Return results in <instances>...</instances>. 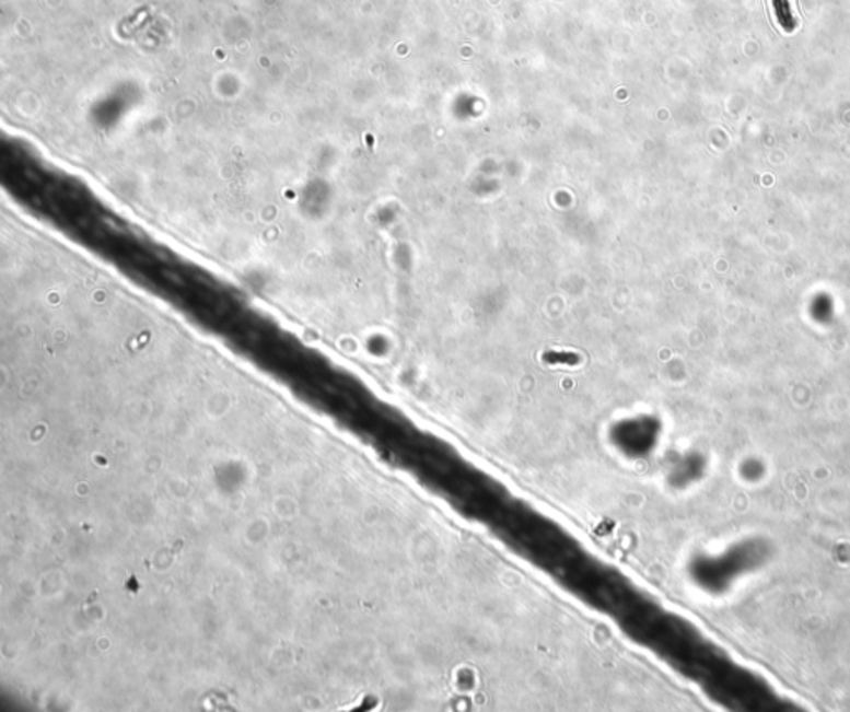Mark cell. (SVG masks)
I'll return each instance as SVG.
<instances>
[{
  "mask_svg": "<svg viewBox=\"0 0 850 712\" xmlns=\"http://www.w3.org/2000/svg\"><path fill=\"white\" fill-rule=\"evenodd\" d=\"M791 2L792 0H771L776 21L785 32H792L797 27V19H795L794 11H792Z\"/></svg>",
  "mask_w": 850,
  "mask_h": 712,
  "instance_id": "cell-1",
  "label": "cell"
}]
</instances>
